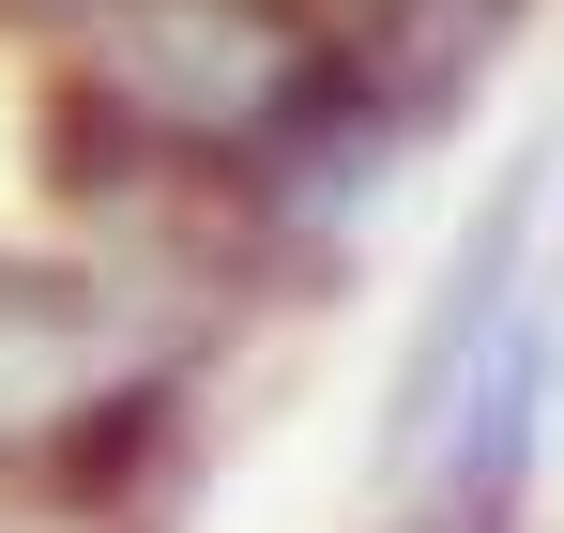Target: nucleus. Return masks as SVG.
Returning a JSON list of instances; mask_svg holds the SVG:
<instances>
[{
  "label": "nucleus",
  "instance_id": "nucleus-1",
  "mask_svg": "<svg viewBox=\"0 0 564 533\" xmlns=\"http://www.w3.org/2000/svg\"><path fill=\"white\" fill-rule=\"evenodd\" d=\"M550 168H564V122H534L503 168H488V198H473V229L443 244V274H427V305H412V336H397V381H381V488L412 472V457L443 443V412H458V381L488 366V336L534 305V229H550Z\"/></svg>",
  "mask_w": 564,
  "mask_h": 533
},
{
  "label": "nucleus",
  "instance_id": "nucleus-2",
  "mask_svg": "<svg viewBox=\"0 0 564 533\" xmlns=\"http://www.w3.org/2000/svg\"><path fill=\"white\" fill-rule=\"evenodd\" d=\"M305 31H321V62L427 153L473 91H488V62L534 31V0H305Z\"/></svg>",
  "mask_w": 564,
  "mask_h": 533
}]
</instances>
